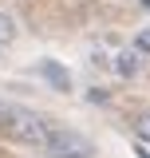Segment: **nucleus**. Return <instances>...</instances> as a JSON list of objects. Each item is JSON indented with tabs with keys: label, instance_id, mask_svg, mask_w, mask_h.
I'll use <instances>...</instances> for the list:
<instances>
[{
	"label": "nucleus",
	"instance_id": "obj_1",
	"mask_svg": "<svg viewBox=\"0 0 150 158\" xmlns=\"http://www.w3.org/2000/svg\"><path fill=\"white\" fill-rule=\"evenodd\" d=\"M48 118L28 111V107H12V103H0V135L24 142V146H40L44 150V138H48Z\"/></svg>",
	"mask_w": 150,
	"mask_h": 158
},
{
	"label": "nucleus",
	"instance_id": "obj_2",
	"mask_svg": "<svg viewBox=\"0 0 150 158\" xmlns=\"http://www.w3.org/2000/svg\"><path fill=\"white\" fill-rule=\"evenodd\" d=\"M44 150L48 158H91L95 146L79 131H67V127H48V138H44Z\"/></svg>",
	"mask_w": 150,
	"mask_h": 158
},
{
	"label": "nucleus",
	"instance_id": "obj_3",
	"mask_svg": "<svg viewBox=\"0 0 150 158\" xmlns=\"http://www.w3.org/2000/svg\"><path fill=\"white\" fill-rule=\"evenodd\" d=\"M40 75L48 79V83H52L56 91H67V87H71V75H67V71L59 67L56 59H44V63H40Z\"/></svg>",
	"mask_w": 150,
	"mask_h": 158
},
{
	"label": "nucleus",
	"instance_id": "obj_4",
	"mask_svg": "<svg viewBox=\"0 0 150 158\" xmlns=\"http://www.w3.org/2000/svg\"><path fill=\"white\" fill-rule=\"evenodd\" d=\"M115 71H119V75H134V71H138V56H134V52H123V56L115 59Z\"/></svg>",
	"mask_w": 150,
	"mask_h": 158
},
{
	"label": "nucleus",
	"instance_id": "obj_5",
	"mask_svg": "<svg viewBox=\"0 0 150 158\" xmlns=\"http://www.w3.org/2000/svg\"><path fill=\"white\" fill-rule=\"evenodd\" d=\"M134 135H138V142H150V107L134 118Z\"/></svg>",
	"mask_w": 150,
	"mask_h": 158
},
{
	"label": "nucleus",
	"instance_id": "obj_6",
	"mask_svg": "<svg viewBox=\"0 0 150 158\" xmlns=\"http://www.w3.org/2000/svg\"><path fill=\"white\" fill-rule=\"evenodd\" d=\"M12 36H16V20H12V16H4V12H0V44H8Z\"/></svg>",
	"mask_w": 150,
	"mask_h": 158
},
{
	"label": "nucleus",
	"instance_id": "obj_7",
	"mask_svg": "<svg viewBox=\"0 0 150 158\" xmlns=\"http://www.w3.org/2000/svg\"><path fill=\"white\" fill-rule=\"evenodd\" d=\"M134 48H138V52H150V28H146V32H138V40H134Z\"/></svg>",
	"mask_w": 150,
	"mask_h": 158
},
{
	"label": "nucleus",
	"instance_id": "obj_8",
	"mask_svg": "<svg viewBox=\"0 0 150 158\" xmlns=\"http://www.w3.org/2000/svg\"><path fill=\"white\" fill-rule=\"evenodd\" d=\"M138 158H150V150H142V146H138Z\"/></svg>",
	"mask_w": 150,
	"mask_h": 158
},
{
	"label": "nucleus",
	"instance_id": "obj_9",
	"mask_svg": "<svg viewBox=\"0 0 150 158\" xmlns=\"http://www.w3.org/2000/svg\"><path fill=\"white\" fill-rule=\"evenodd\" d=\"M142 8H150V0H142Z\"/></svg>",
	"mask_w": 150,
	"mask_h": 158
}]
</instances>
